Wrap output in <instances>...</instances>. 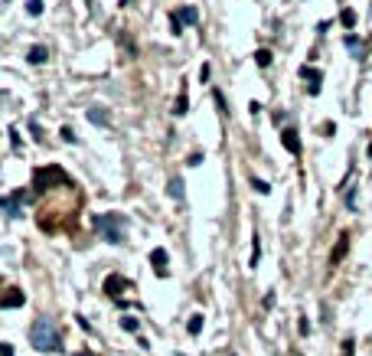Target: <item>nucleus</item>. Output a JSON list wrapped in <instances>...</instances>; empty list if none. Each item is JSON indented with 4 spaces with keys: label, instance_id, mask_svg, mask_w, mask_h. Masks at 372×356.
<instances>
[{
    "label": "nucleus",
    "instance_id": "1",
    "mask_svg": "<svg viewBox=\"0 0 372 356\" xmlns=\"http://www.w3.org/2000/svg\"><path fill=\"white\" fill-rule=\"evenodd\" d=\"M30 343L39 353H59L62 350V337H59V330H56V324L49 317H39L36 324L30 327Z\"/></svg>",
    "mask_w": 372,
    "mask_h": 356
},
{
    "label": "nucleus",
    "instance_id": "2",
    "mask_svg": "<svg viewBox=\"0 0 372 356\" xmlns=\"http://www.w3.org/2000/svg\"><path fill=\"white\" fill-rule=\"evenodd\" d=\"M95 229L108 238L111 245H121L124 232H121V216H95Z\"/></svg>",
    "mask_w": 372,
    "mask_h": 356
},
{
    "label": "nucleus",
    "instance_id": "3",
    "mask_svg": "<svg viewBox=\"0 0 372 356\" xmlns=\"http://www.w3.org/2000/svg\"><path fill=\"white\" fill-rule=\"evenodd\" d=\"M196 20H199V13H196L193 7H183L180 13H173V33H183V26L196 23Z\"/></svg>",
    "mask_w": 372,
    "mask_h": 356
},
{
    "label": "nucleus",
    "instance_id": "4",
    "mask_svg": "<svg viewBox=\"0 0 372 356\" xmlns=\"http://www.w3.org/2000/svg\"><path fill=\"white\" fill-rule=\"evenodd\" d=\"M281 137H284V147H287L291 154H301V141H297V131H294V127H287Z\"/></svg>",
    "mask_w": 372,
    "mask_h": 356
},
{
    "label": "nucleus",
    "instance_id": "5",
    "mask_svg": "<svg viewBox=\"0 0 372 356\" xmlns=\"http://www.w3.org/2000/svg\"><path fill=\"white\" fill-rule=\"evenodd\" d=\"M301 75H304V79H310V95H317V92H320V72H317V69H307V65H304Z\"/></svg>",
    "mask_w": 372,
    "mask_h": 356
},
{
    "label": "nucleus",
    "instance_id": "6",
    "mask_svg": "<svg viewBox=\"0 0 372 356\" xmlns=\"http://www.w3.org/2000/svg\"><path fill=\"white\" fill-rule=\"evenodd\" d=\"M167 190H170V196H173V199H183V180H180V177H173Z\"/></svg>",
    "mask_w": 372,
    "mask_h": 356
},
{
    "label": "nucleus",
    "instance_id": "7",
    "mask_svg": "<svg viewBox=\"0 0 372 356\" xmlns=\"http://www.w3.org/2000/svg\"><path fill=\"white\" fill-rule=\"evenodd\" d=\"M150 258H154L157 271H160V275H163V271H167V268H163V265H167V252H163V248H154V255H150Z\"/></svg>",
    "mask_w": 372,
    "mask_h": 356
},
{
    "label": "nucleus",
    "instance_id": "8",
    "mask_svg": "<svg viewBox=\"0 0 372 356\" xmlns=\"http://www.w3.org/2000/svg\"><path fill=\"white\" fill-rule=\"evenodd\" d=\"M88 118H92V124H108V115H105L101 108H92L88 111Z\"/></svg>",
    "mask_w": 372,
    "mask_h": 356
},
{
    "label": "nucleus",
    "instance_id": "9",
    "mask_svg": "<svg viewBox=\"0 0 372 356\" xmlns=\"http://www.w3.org/2000/svg\"><path fill=\"white\" fill-rule=\"evenodd\" d=\"M255 62L261 65V69H268V65H271V53H268V49H258V53H255Z\"/></svg>",
    "mask_w": 372,
    "mask_h": 356
},
{
    "label": "nucleus",
    "instance_id": "10",
    "mask_svg": "<svg viewBox=\"0 0 372 356\" xmlns=\"http://www.w3.org/2000/svg\"><path fill=\"white\" fill-rule=\"evenodd\" d=\"M43 59H46V46H33L30 49V62L36 65V62H43Z\"/></svg>",
    "mask_w": 372,
    "mask_h": 356
},
{
    "label": "nucleus",
    "instance_id": "11",
    "mask_svg": "<svg viewBox=\"0 0 372 356\" xmlns=\"http://www.w3.org/2000/svg\"><path fill=\"white\" fill-rule=\"evenodd\" d=\"M16 304H23V294L10 291V297H7V301H3V307H16Z\"/></svg>",
    "mask_w": 372,
    "mask_h": 356
},
{
    "label": "nucleus",
    "instance_id": "12",
    "mask_svg": "<svg viewBox=\"0 0 372 356\" xmlns=\"http://www.w3.org/2000/svg\"><path fill=\"white\" fill-rule=\"evenodd\" d=\"M26 10H30V16H39V13H43V0H30Z\"/></svg>",
    "mask_w": 372,
    "mask_h": 356
},
{
    "label": "nucleus",
    "instance_id": "13",
    "mask_svg": "<svg viewBox=\"0 0 372 356\" xmlns=\"http://www.w3.org/2000/svg\"><path fill=\"white\" fill-rule=\"evenodd\" d=\"M202 330V314H196V317H189V333H199Z\"/></svg>",
    "mask_w": 372,
    "mask_h": 356
},
{
    "label": "nucleus",
    "instance_id": "14",
    "mask_svg": "<svg viewBox=\"0 0 372 356\" xmlns=\"http://www.w3.org/2000/svg\"><path fill=\"white\" fill-rule=\"evenodd\" d=\"M258 258H261V245H258V236H255V245H251V268L258 265Z\"/></svg>",
    "mask_w": 372,
    "mask_h": 356
},
{
    "label": "nucleus",
    "instance_id": "15",
    "mask_svg": "<svg viewBox=\"0 0 372 356\" xmlns=\"http://www.w3.org/2000/svg\"><path fill=\"white\" fill-rule=\"evenodd\" d=\"M340 20H343V26H353V23H356V13H353V10H343Z\"/></svg>",
    "mask_w": 372,
    "mask_h": 356
},
{
    "label": "nucleus",
    "instance_id": "16",
    "mask_svg": "<svg viewBox=\"0 0 372 356\" xmlns=\"http://www.w3.org/2000/svg\"><path fill=\"white\" fill-rule=\"evenodd\" d=\"M251 186H255L258 193H271V186H268V183H264V180H255V177H251Z\"/></svg>",
    "mask_w": 372,
    "mask_h": 356
},
{
    "label": "nucleus",
    "instance_id": "17",
    "mask_svg": "<svg viewBox=\"0 0 372 356\" xmlns=\"http://www.w3.org/2000/svg\"><path fill=\"white\" fill-rule=\"evenodd\" d=\"M121 327H124V330H137V320H134V317H124V320H121Z\"/></svg>",
    "mask_w": 372,
    "mask_h": 356
},
{
    "label": "nucleus",
    "instance_id": "18",
    "mask_svg": "<svg viewBox=\"0 0 372 356\" xmlns=\"http://www.w3.org/2000/svg\"><path fill=\"white\" fill-rule=\"evenodd\" d=\"M177 115H186V92L180 95V102H177Z\"/></svg>",
    "mask_w": 372,
    "mask_h": 356
}]
</instances>
